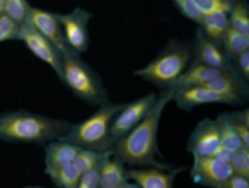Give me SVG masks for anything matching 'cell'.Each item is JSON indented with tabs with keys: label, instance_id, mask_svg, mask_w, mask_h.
<instances>
[{
	"label": "cell",
	"instance_id": "18",
	"mask_svg": "<svg viewBox=\"0 0 249 188\" xmlns=\"http://www.w3.org/2000/svg\"><path fill=\"white\" fill-rule=\"evenodd\" d=\"M220 70H215L212 67L201 65V63L191 62L188 69L181 74V77L176 80L173 89H179V87H191V86H205L213 79Z\"/></svg>",
	"mask_w": 249,
	"mask_h": 188
},
{
	"label": "cell",
	"instance_id": "3",
	"mask_svg": "<svg viewBox=\"0 0 249 188\" xmlns=\"http://www.w3.org/2000/svg\"><path fill=\"white\" fill-rule=\"evenodd\" d=\"M191 63V43L173 38L150 60L145 67L135 70L133 75L140 77L160 89H173L181 74Z\"/></svg>",
	"mask_w": 249,
	"mask_h": 188
},
{
	"label": "cell",
	"instance_id": "35",
	"mask_svg": "<svg viewBox=\"0 0 249 188\" xmlns=\"http://www.w3.org/2000/svg\"><path fill=\"white\" fill-rule=\"evenodd\" d=\"M116 188H139V187H137V185L135 183H133V181H124V183L123 185H120V187H116Z\"/></svg>",
	"mask_w": 249,
	"mask_h": 188
},
{
	"label": "cell",
	"instance_id": "10",
	"mask_svg": "<svg viewBox=\"0 0 249 188\" xmlns=\"http://www.w3.org/2000/svg\"><path fill=\"white\" fill-rule=\"evenodd\" d=\"M26 22H29L36 31L41 33V35L58 50L62 56L73 53L72 50L69 48V45H67L65 38H63L62 26H60L55 12L45 11V9H39V7H29Z\"/></svg>",
	"mask_w": 249,
	"mask_h": 188
},
{
	"label": "cell",
	"instance_id": "2",
	"mask_svg": "<svg viewBox=\"0 0 249 188\" xmlns=\"http://www.w3.org/2000/svg\"><path fill=\"white\" fill-rule=\"evenodd\" d=\"M72 122L33 113L28 110L0 113V140L11 144H45L69 133Z\"/></svg>",
	"mask_w": 249,
	"mask_h": 188
},
{
	"label": "cell",
	"instance_id": "38",
	"mask_svg": "<svg viewBox=\"0 0 249 188\" xmlns=\"http://www.w3.org/2000/svg\"><path fill=\"white\" fill-rule=\"evenodd\" d=\"M0 2H4V0H0Z\"/></svg>",
	"mask_w": 249,
	"mask_h": 188
},
{
	"label": "cell",
	"instance_id": "31",
	"mask_svg": "<svg viewBox=\"0 0 249 188\" xmlns=\"http://www.w3.org/2000/svg\"><path fill=\"white\" fill-rule=\"evenodd\" d=\"M232 67L244 82L249 84V50L232 60Z\"/></svg>",
	"mask_w": 249,
	"mask_h": 188
},
{
	"label": "cell",
	"instance_id": "20",
	"mask_svg": "<svg viewBox=\"0 0 249 188\" xmlns=\"http://www.w3.org/2000/svg\"><path fill=\"white\" fill-rule=\"evenodd\" d=\"M215 122H217L218 133H220V147L231 150V152H235L237 149H241L242 142H241V139H239L237 132H235L234 125H232L229 112L220 113V115L215 118Z\"/></svg>",
	"mask_w": 249,
	"mask_h": 188
},
{
	"label": "cell",
	"instance_id": "22",
	"mask_svg": "<svg viewBox=\"0 0 249 188\" xmlns=\"http://www.w3.org/2000/svg\"><path fill=\"white\" fill-rule=\"evenodd\" d=\"M45 173L56 188H75L80 178V173L72 163L55 168V169H48Z\"/></svg>",
	"mask_w": 249,
	"mask_h": 188
},
{
	"label": "cell",
	"instance_id": "15",
	"mask_svg": "<svg viewBox=\"0 0 249 188\" xmlns=\"http://www.w3.org/2000/svg\"><path fill=\"white\" fill-rule=\"evenodd\" d=\"M179 168H128V180L139 188H173Z\"/></svg>",
	"mask_w": 249,
	"mask_h": 188
},
{
	"label": "cell",
	"instance_id": "11",
	"mask_svg": "<svg viewBox=\"0 0 249 188\" xmlns=\"http://www.w3.org/2000/svg\"><path fill=\"white\" fill-rule=\"evenodd\" d=\"M174 105L183 112H191L196 106L203 105H225L232 106V103L225 98L224 94L218 91L212 89L208 86H191V87H179L173 89V99Z\"/></svg>",
	"mask_w": 249,
	"mask_h": 188
},
{
	"label": "cell",
	"instance_id": "37",
	"mask_svg": "<svg viewBox=\"0 0 249 188\" xmlns=\"http://www.w3.org/2000/svg\"><path fill=\"white\" fill-rule=\"evenodd\" d=\"M4 14V5H2V2H0V16Z\"/></svg>",
	"mask_w": 249,
	"mask_h": 188
},
{
	"label": "cell",
	"instance_id": "17",
	"mask_svg": "<svg viewBox=\"0 0 249 188\" xmlns=\"http://www.w3.org/2000/svg\"><path fill=\"white\" fill-rule=\"evenodd\" d=\"M79 149V146L63 139L52 140V142L45 144V171L55 169V168L72 163Z\"/></svg>",
	"mask_w": 249,
	"mask_h": 188
},
{
	"label": "cell",
	"instance_id": "13",
	"mask_svg": "<svg viewBox=\"0 0 249 188\" xmlns=\"http://www.w3.org/2000/svg\"><path fill=\"white\" fill-rule=\"evenodd\" d=\"M218 147H220V133L217 122L212 118L200 120L188 139V152L193 157H207L213 156Z\"/></svg>",
	"mask_w": 249,
	"mask_h": 188
},
{
	"label": "cell",
	"instance_id": "28",
	"mask_svg": "<svg viewBox=\"0 0 249 188\" xmlns=\"http://www.w3.org/2000/svg\"><path fill=\"white\" fill-rule=\"evenodd\" d=\"M19 31H21V26L18 22H14L5 14L0 16V43L19 39Z\"/></svg>",
	"mask_w": 249,
	"mask_h": 188
},
{
	"label": "cell",
	"instance_id": "26",
	"mask_svg": "<svg viewBox=\"0 0 249 188\" xmlns=\"http://www.w3.org/2000/svg\"><path fill=\"white\" fill-rule=\"evenodd\" d=\"M2 5H4V14L7 18H11L19 26L24 24L28 19L29 7H31L28 0H4Z\"/></svg>",
	"mask_w": 249,
	"mask_h": 188
},
{
	"label": "cell",
	"instance_id": "36",
	"mask_svg": "<svg viewBox=\"0 0 249 188\" xmlns=\"http://www.w3.org/2000/svg\"><path fill=\"white\" fill-rule=\"evenodd\" d=\"M22 188H45V187H39V185H29V187H22Z\"/></svg>",
	"mask_w": 249,
	"mask_h": 188
},
{
	"label": "cell",
	"instance_id": "9",
	"mask_svg": "<svg viewBox=\"0 0 249 188\" xmlns=\"http://www.w3.org/2000/svg\"><path fill=\"white\" fill-rule=\"evenodd\" d=\"M232 174L234 173H232L231 164L218 161L217 157H193L190 176L196 185L207 188H220Z\"/></svg>",
	"mask_w": 249,
	"mask_h": 188
},
{
	"label": "cell",
	"instance_id": "12",
	"mask_svg": "<svg viewBox=\"0 0 249 188\" xmlns=\"http://www.w3.org/2000/svg\"><path fill=\"white\" fill-rule=\"evenodd\" d=\"M191 62L201 63V65L212 67L215 70H232V62L227 58L222 46L218 43L208 39L201 33L200 28L195 31V41L191 45Z\"/></svg>",
	"mask_w": 249,
	"mask_h": 188
},
{
	"label": "cell",
	"instance_id": "32",
	"mask_svg": "<svg viewBox=\"0 0 249 188\" xmlns=\"http://www.w3.org/2000/svg\"><path fill=\"white\" fill-rule=\"evenodd\" d=\"M75 188H99V166L80 174Z\"/></svg>",
	"mask_w": 249,
	"mask_h": 188
},
{
	"label": "cell",
	"instance_id": "21",
	"mask_svg": "<svg viewBox=\"0 0 249 188\" xmlns=\"http://www.w3.org/2000/svg\"><path fill=\"white\" fill-rule=\"evenodd\" d=\"M220 46L225 55H227V58L232 62L235 56H239L241 53L249 50V35H244V33H239L232 28H227L224 38H222Z\"/></svg>",
	"mask_w": 249,
	"mask_h": 188
},
{
	"label": "cell",
	"instance_id": "8",
	"mask_svg": "<svg viewBox=\"0 0 249 188\" xmlns=\"http://www.w3.org/2000/svg\"><path fill=\"white\" fill-rule=\"evenodd\" d=\"M19 41L24 43L29 52H31L36 58L45 62L46 65L60 77V80H62V55H60L58 50H56L41 33L36 31L29 22H24V24L21 26Z\"/></svg>",
	"mask_w": 249,
	"mask_h": 188
},
{
	"label": "cell",
	"instance_id": "4",
	"mask_svg": "<svg viewBox=\"0 0 249 188\" xmlns=\"http://www.w3.org/2000/svg\"><path fill=\"white\" fill-rule=\"evenodd\" d=\"M62 82L72 91L75 98L90 106H103L109 103V94L103 79L80 55L70 53L62 56Z\"/></svg>",
	"mask_w": 249,
	"mask_h": 188
},
{
	"label": "cell",
	"instance_id": "33",
	"mask_svg": "<svg viewBox=\"0 0 249 188\" xmlns=\"http://www.w3.org/2000/svg\"><path fill=\"white\" fill-rule=\"evenodd\" d=\"M220 188H249V178L237 176V174H232Z\"/></svg>",
	"mask_w": 249,
	"mask_h": 188
},
{
	"label": "cell",
	"instance_id": "19",
	"mask_svg": "<svg viewBox=\"0 0 249 188\" xmlns=\"http://www.w3.org/2000/svg\"><path fill=\"white\" fill-rule=\"evenodd\" d=\"M196 28L201 29L205 36L212 41L222 43V38H224L225 31L229 28V21H227V12H210V14H203L200 24Z\"/></svg>",
	"mask_w": 249,
	"mask_h": 188
},
{
	"label": "cell",
	"instance_id": "24",
	"mask_svg": "<svg viewBox=\"0 0 249 188\" xmlns=\"http://www.w3.org/2000/svg\"><path fill=\"white\" fill-rule=\"evenodd\" d=\"M107 152H111V150H107ZM107 152H96V150L82 149V147H80V149L77 150L75 157H73L72 164L77 168V171L82 174V173H86V171L92 169V168L99 166V163L103 161V157L106 156Z\"/></svg>",
	"mask_w": 249,
	"mask_h": 188
},
{
	"label": "cell",
	"instance_id": "14",
	"mask_svg": "<svg viewBox=\"0 0 249 188\" xmlns=\"http://www.w3.org/2000/svg\"><path fill=\"white\" fill-rule=\"evenodd\" d=\"M205 86L218 91L232 103V106H244L249 101V84L239 77V74L232 70H222Z\"/></svg>",
	"mask_w": 249,
	"mask_h": 188
},
{
	"label": "cell",
	"instance_id": "29",
	"mask_svg": "<svg viewBox=\"0 0 249 188\" xmlns=\"http://www.w3.org/2000/svg\"><path fill=\"white\" fill-rule=\"evenodd\" d=\"M176 9L184 16L186 19H190L195 24H200L201 18H203V12L198 9V5L195 4V0H173Z\"/></svg>",
	"mask_w": 249,
	"mask_h": 188
},
{
	"label": "cell",
	"instance_id": "1",
	"mask_svg": "<svg viewBox=\"0 0 249 188\" xmlns=\"http://www.w3.org/2000/svg\"><path fill=\"white\" fill-rule=\"evenodd\" d=\"M173 99V89H162L143 120L113 144V154L130 168H167L159 163V125L164 110Z\"/></svg>",
	"mask_w": 249,
	"mask_h": 188
},
{
	"label": "cell",
	"instance_id": "34",
	"mask_svg": "<svg viewBox=\"0 0 249 188\" xmlns=\"http://www.w3.org/2000/svg\"><path fill=\"white\" fill-rule=\"evenodd\" d=\"M232 154H234V152H231V150L224 149V147H218V149L213 152V157H217L218 161H224V163H231Z\"/></svg>",
	"mask_w": 249,
	"mask_h": 188
},
{
	"label": "cell",
	"instance_id": "7",
	"mask_svg": "<svg viewBox=\"0 0 249 188\" xmlns=\"http://www.w3.org/2000/svg\"><path fill=\"white\" fill-rule=\"evenodd\" d=\"M157 94L149 93L142 98L135 99V101L124 103L121 105V108L118 110V113L114 115L113 122H111V139L113 144L116 140H120L121 137H124L133 127H137L143 120V116L149 113V110L152 108V105L156 103Z\"/></svg>",
	"mask_w": 249,
	"mask_h": 188
},
{
	"label": "cell",
	"instance_id": "6",
	"mask_svg": "<svg viewBox=\"0 0 249 188\" xmlns=\"http://www.w3.org/2000/svg\"><path fill=\"white\" fill-rule=\"evenodd\" d=\"M56 19L62 26L63 38H65L69 48L75 55L86 53L90 43L89 22L92 19V12L82 7H75L72 12H67V14H56Z\"/></svg>",
	"mask_w": 249,
	"mask_h": 188
},
{
	"label": "cell",
	"instance_id": "23",
	"mask_svg": "<svg viewBox=\"0 0 249 188\" xmlns=\"http://www.w3.org/2000/svg\"><path fill=\"white\" fill-rule=\"evenodd\" d=\"M229 28L249 35V5L246 0H235L227 12Z\"/></svg>",
	"mask_w": 249,
	"mask_h": 188
},
{
	"label": "cell",
	"instance_id": "5",
	"mask_svg": "<svg viewBox=\"0 0 249 188\" xmlns=\"http://www.w3.org/2000/svg\"><path fill=\"white\" fill-rule=\"evenodd\" d=\"M123 103H106L80 123H72L69 133L63 140L75 144L82 149H90L96 152H107L113 149L111 139V122Z\"/></svg>",
	"mask_w": 249,
	"mask_h": 188
},
{
	"label": "cell",
	"instance_id": "30",
	"mask_svg": "<svg viewBox=\"0 0 249 188\" xmlns=\"http://www.w3.org/2000/svg\"><path fill=\"white\" fill-rule=\"evenodd\" d=\"M235 0H195V4L198 5L203 14H210V12H229Z\"/></svg>",
	"mask_w": 249,
	"mask_h": 188
},
{
	"label": "cell",
	"instance_id": "27",
	"mask_svg": "<svg viewBox=\"0 0 249 188\" xmlns=\"http://www.w3.org/2000/svg\"><path fill=\"white\" fill-rule=\"evenodd\" d=\"M229 164H231L234 174L249 178V149H244V147L237 149L232 154V159Z\"/></svg>",
	"mask_w": 249,
	"mask_h": 188
},
{
	"label": "cell",
	"instance_id": "16",
	"mask_svg": "<svg viewBox=\"0 0 249 188\" xmlns=\"http://www.w3.org/2000/svg\"><path fill=\"white\" fill-rule=\"evenodd\" d=\"M126 164L114 156L113 150L107 152L99 163V188H116L128 181Z\"/></svg>",
	"mask_w": 249,
	"mask_h": 188
},
{
	"label": "cell",
	"instance_id": "25",
	"mask_svg": "<svg viewBox=\"0 0 249 188\" xmlns=\"http://www.w3.org/2000/svg\"><path fill=\"white\" fill-rule=\"evenodd\" d=\"M231 122L234 125L235 132H237L239 139L242 142V147L249 149V108H241L229 112Z\"/></svg>",
	"mask_w": 249,
	"mask_h": 188
}]
</instances>
